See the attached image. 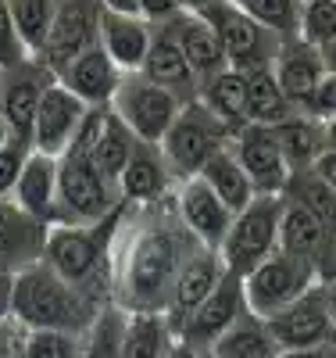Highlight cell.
<instances>
[{"label": "cell", "mask_w": 336, "mask_h": 358, "mask_svg": "<svg viewBox=\"0 0 336 358\" xmlns=\"http://www.w3.org/2000/svg\"><path fill=\"white\" fill-rule=\"evenodd\" d=\"M104 305H97L86 290L61 280L54 268L40 258L15 273V294H11V322L25 334H72L82 337L89 330L94 315Z\"/></svg>", "instance_id": "obj_2"}, {"label": "cell", "mask_w": 336, "mask_h": 358, "mask_svg": "<svg viewBox=\"0 0 336 358\" xmlns=\"http://www.w3.org/2000/svg\"><path fill=\"white\" fill-rule=\"evenodd\" d=\"M11 201L29 219H36L43 226L57 222V158L40 155V151L29 155Z\"/></svg>", "instance_id": "obj_23"}, {"label": "cell", "mask_w": 336, "mask_h": 358, "mask_svg": "<svg viewBox=\"0 0 336 358\" xmlns=\"http://www.w3.org/2000/svg\"><path fill=\"white\" fill-rule=\"evenodd\" d=\"M0 90H4V69H0Z\"/></svg>", "instance_id": "obj_53"}, {"label": "cell", "mask_w": 336, "mask_h": 358, "mask_svg": "<svg viewBox=\"0 0 336 358\" xmlns=\"http://www.w3.org/2000/svg\"><path fill=\"white\" fill-rule=\"evenodd\" d=\"M82 351V337H72V334H47V330H36V334H25L18 337V358H79Z\"/></svg>", "instance_id": "obj_36"}, {"label": "cell", "mask_w": 336, "mask_h": 358, "mask_svg": "<svg viewBox=\"0 0 336 358\" xmlns=\"http://www.w3.org/2000/svg\"><path fill=\"white\" fill-rule=\"evenodd\" d=\"M175 344V330L165 315H126L122 358H165Z\"/></svg>", "instance_id": "obj_31"}, {"label": "cell", "mask_w": 336, "mask_h": 358, "mask_svg": "<svg viewBox=\"0 0 336 358\" xmlns=\"http://www.w3.org/2000/svg\"><path fill=\"white\" fill-rule=\"evenodd\" d=\"M322 129H326V147H336V115L326 118V126H322Z\"/></svg>", "instance_id": "obj_50"}, {"label": "cell", "mask_w": 336, "mask_h": 358, "mask_svg": "<svg viewBox=\"0 0 336 358\" xmlns=\"http://www.w3.org/2000/svg\"><path fill=\"white\" fill-rule=\"evenodd\" d=\"M279 358H336V348H312V351H279Z\"/></svg>", "instance_id": "obj_45"}, {"label": "cell", "mask_w": 336, "mask_h": 358, "mask_svg": "<svg viewBox=\"0 0 336 358\" xmlns=\"http://www.w3.org/2000/svg\"><path fill=\"white\" fill-rule=\"evenodd\" d=\"M54 83V76L40 62H25L11 72H4V90H0V118L15 140L33 143V122L43 90Z\"/></svg>", "instance_id": "obj_14"}, {"label": "cell", "mask_w": 336, "mask_h": 358, "mask_svg": "<svg viewBox=\"0 0 336 358\" xmlns=\"http://www.w3.org/2000/svg\"><path fill=\"white\" fill-rule=\"evenodd\" d=\"M11 140V133H8V126H4V118H0V147H4Z\"/></svg>", "instance_id": "obj_52"}, {"label": "cell", "mask_w": 336, "mask_h": 358, "mask_svg": "<svg viewBox=\"0 0 336 358\" xmlns=\"http://www.w3.org/2000/svg\"><path fill=\"white\" fill-rule=\"evenodd\" d=\"M54 79L65 86L68 94H75L86 108H108L111 97H115V90H118L122 72L115 69V62L104 54V47L94 43L89 50H82L75 62H68Z\"/></svg>", "instance_id": "obj_19"}, {"label": "cell", "mask_w": 336, "mask_h": 358, "mask_svg": "<svg viewBox=\"0 0 336 358\" xmlns=\"http://www.w3.org/2000/svg\"><path fill=\"white\" fill-rule=\"evenodd\" d=\"M97 29H101V0H57L47 47L36 62L50 76H57L68 62H75L82 50L97 43Z\"/></svg>", "instance_id": "obj_8"}, {"label": "cell", "mask_w": 336, "mask_h": 358, "mask_svg": "<svg viewBox=\"0 0 336 358\" xmlns=\"http://www.w3.org/2000/svg\"><path fill=\"white\" fill-rule=\"evenodd\" d=\"M279 344L272 337L268 322L243 312L222 337L211 341V348L204 351L207 358H279Z\"/></svg>", "instance_id": "obj_26"}, {"label": "cell", "mask_w": 336, "mask_h": 358, "mask_svg": "<svg viewBox=\"0 0 336 358\" xmlns=\"http://www.w3.org/2000/svg\"><path fill=\"white\" fill-rule=\"evenodd\" d=\"M172 190H175V176L161 155V147L136 143L129 165L118 176V201L129 208H150L168 201Z\"/></svg>", "instance_id": "obj_15"}, {"label": "cell", "mask_w": 336, "mask_h": 358, "mask_svg": "<svg viewBox=\"0 0 336 358\" xmlns=\"http://www.w3.org/2000/svg\"><path fill=\"white\" fill-rule=\"evenodd\" d=\"M165 358H193V348H187V344H179V341H175L172 351H168Z\"/></svg>", "instance_id": "obj_49"}, {"label": "cell", "mask_w": 336, "mask_h": 358, "mask_svg": "<svg viewBox=\"0 0 336 358\" xmlns=\"http://www.w3.org/2000/svg\"><path fill=\"white\" fill-rule=\"evenodd\" d=\"M300 36L308 47H326L336 40V0H308L300 11Z\"/></svg>", "instance_id": "obj_37"}, {"label": "cell", "mask_w": 336, "mask_h": 358, "mask_svg": "<svg viewBox=\"0 0 336 358\" xmlns=\"http://www.w3.org/2000/svg\"><path fill=\"white\" fill-rule=\"evenodd\" d=\"M322 294H326V308H329V319L336 326V276L322 280Z\"/></svg>", "instance_id": "obj_46"}, {"label": "cell", "mask_w": 336, "mask_h": 358, "mask_svg": "<svg viewBox=\"0 0 336 358\" xmlns=\"http://www.w3.org/2000/svg\"><path fill=\"white\" fill-rule=\"evenodd\" d=\"M300 4H308V0H300Z\"/></svg>", "instance_id": "obj_55"}, {"label": "cell", "mask_w": 336, "mask_h": 358, "mask_svg": "<svg viewBox=\"0 0 336 358\" xmlns=\"http://www.w3.org/2000/svg\"><path fill=\"white\" fill-rule=\"evenodd\" d=\"M193 358H207V355H204V351H193Z\"/></svg>", "instance_id": "obj_54"}, {"label": "cell", "mask_w": 336, "mask_h": 358, "mask_svg": "<svg viewBox=\"0 0 336 358\" xmlns=\"http://www.w3.org/2000/svg\"><path fill=\"white\" fill-rule=\"evenodd\" d=\"M101 8H108V11H122V15H140L136 0H101Z\"/></svg>", "instance_id": "obj_47"}, {"label": "cell", "mask_w": 336, "mask_h": 358, "mask_svg": "<svg viewBox=\"0 0 336 358\" xmlns=\"http://www.w3.org/2000/svg\"><path fill=\"white\" fill-rule=\"evenodd\" d=\"M268 69H272V76H276V83H279V90H283V97L290 101V108H293V104L308 108L312 97H315V90H319V83H322V76H326L322 57H319L308 43L286 47Z\"/></svg>", "instance_id": "obj_24"}, {"label": "cell", "mask_w": 336, "mask_h": 358, "mask_svg": "<svg viewBox=\"0 0 336 358\" xmlns=\"http://www.w3.org/2000/svg\"><path fill=\"white\" fill-rule=\"evenodd\" d=\"M243 312H247V305H243V283H240L236 273H229V268H226V276L219 280V287L179 322L175 341L193 348V351H207L211 341L222 337Z\"/></svg>", "instance_id": "obj_10"}, {"label": "cell", "mask_w": 336, "mask_h": 358, "mask_svg": "<svg viewBox=\"0 0 336 358\" xmlns=\"http://www.w3.org/2000/svg\"><path fill=\"white\" fill-rule=\"evenodd\" d=\"M179 108H182V101L175 94H168L165 86L150 83L143 72H122L118 90H115V97L108 104V111L118 118V122L126 126L140 143H150V147H158L165 140Z\"/></svg>", "instance_id": "obj_6"}, {"label": "cell", "mask_w": 336, "mask_h": 358, "mask_svg": "<svg viewBox=\"0 0 336 358\" xmlns=\"http://www.w3.org/2000/svg\"><path fill=\"white\" fill-rule=\"evenodd\" d=\"M268 330L283 351H312V348H336V326L326 308L322 283L293 301L286 312L268 319Z\"/></svg>", "instance_id": "obj_12"}, {"label": "cell", "mask_w": 336, "mask_h": 358, "mask_svg": "<svg viewBox=\"0 0 336 358\" xmlns=\"http://www.w3.org/2000/svg\"><path fill=\"white\" fill-rule=\"evenodd\" d=\"M136 143H140V140L104 108V118H101V126H97V136H94V143H89V162H94V169L108 179L115 190H118L122 169L129 165V158H133V151H136Z\"/></svg>", "instance_id": "obj_27"}, {"label": "cell", "mask_w": 336, "mask_h": 358, "mask_svg": "<svg viewBox=\"0 0 336 358\" xmlns=\"http://www.w3.org/2000/svg\"><path fill=\"white\" fill-rule=\"evenodd\" d=\"M197 101L226 122L229 129H240L243 126V108H247V83H243V72L240 69H222L219 76H211L207 83L197 86Z\"/></svg>", "instance_id": "obj_28"}, {"label": "cell", "mask_w": 336, "mask_h": 358, "mask_svg": "<svg viewBox=\"0 0 336 358\" xmlns=\"http://www.w3.org/2000/svg\"><path fill=\"white\" fill-rule=\"evenodd\" d=\"M29 155H33V143L15 140V136H11L4 147H0V197H11V194H15L18 176H22Z\"/></svg>", "instance_id": "obj_38"}, {"label": "cell", "mask_w": 336, "mask_h": 358, "mask_svg": "<svg viewBox=\"0 0 336 358\" xmlns=\"http://www.w3.org/2000/svg\"><path fill=\"white\" fill-rule=\"evenodd\" d=\"M200 15L204 22L215 25L219 33V43L226 50V62L233 69H251V65H265V29L254 25L243 11H236L229 0H215V4H207L204 11H193Z\"/></svg>", "instance_id": "obj_17"}, {"label": "cell", "mask_w": 336, "mask_h": 358, "mask_svg": "<svg viewBox=\"0 0 336 358\" xmlns=\"http://www.w3.org/2000/svg\"><path fill=\"white\" fill-rule=\"evenodd\" d=\"M43 236L47 226L29 219L11 197H0V268L22 273L25 265L43 258Z\"/></svg>", "instance_id": "obj_21"}, {"label": "cell", "mask_w": 336, "mask_h": 358, "mask_svg": "<svg viewBox=\"0 0 336 358\" xmlns=\"http://www.w3.org/2000/svg\"><path fill=\"white\" fill-rule=\"evenodd\" d=\"M136 8H140V18H147L150 25H161L182 11L179 0H136Z\"/></svg>", "instance_id": "obj_41"}, {"label": "cell", "mask_w": 336, "mask_h": 358, "mask_svg": "<svg viewBox=\"0 0 336 358\" xmlns=\"http://www.w3.org/2000/svg\"><path fill=\"white\" fill-rule=\"evenodd\" d=\"M279 147H283V158L290 165V172H300V169H312V162L326 151V129L315 122V118H300V115H290L286 122L272 126Z\"/></svg>", "instance_id": "obj_30"}, {"label": "cell", "mask_w": 336, "mask_h": 358, "mask_svg": "<svg viewBox=\"0 0 336 358\" xmlns=\"http://www.w3.org/2000/svg\"><path fill=\"white\" fill-rule=\"evenodd\" d=\"M172 208L193 241L200 248H211L219 251L229 236V226H233V212L215 197L200 176H190V179H179L175 190H172Z\"/></svg>", "instance_id": "obj_9"}, {"label": "cell", "mask_w": 336, "mask_h": 358, "mask_svg": "<svg viewBox=\"0 0 336 358\" xmlns=\"http://www.w3.org/2000/svg\"><path fill=\"white\" fill-rule=\"evenodd\" d=\"M226 276V262L219 251L211 248H193L187 258H182L179 273H175V283H172V297H168V312L165 319L172 322V330H179V322L187 319L204 297L219 287V280Z\"/></svg>", "instance_id": "obj_16"}, {"label": "cell", "mask_w": 336, "mask_h": 358, "mask_svg": "<svg viewBox=\"0 0 336 358\" xmlns=\"http://www.w3.org/2000/svg\"><path fill=\"white\" fill-rule=\"evenodd\" d=\"M308 111H312L315 118H333V115H336V76H329V72L322 76V83H319V90H315Z\"/></svg>", "instance_id": "obj_40"}, {"label": "cell", "mask_w": 336, "mask_h": 358, "mask_svg": "<svg viewBox=\"0 0 336 358\" xmlns=\"http://www.w3.org/2000/svg\"><path fill=\"white\" fill-rule=\"evenodd\" d=\"M150 33H154V25H150L147 18L101 8L97 43L104 47V54L115 62L118 72H140L143 69V57H147V47H150Z\"/></svg>", "instance_id": "obj_20"}, {"label": "cell", "mask_w": 336, "mask_h": 358, "mask_svg": "<svg viewBox=\"0 0 336 358\" xmlns=\"http://www.w3.org/2000/svg\"><path fill=\"white\" fill-rule=\"evenodd\" d=\"M319 57H322V69H326L329 76H336V40L326 43V47L319 50Z\"/></svg>", "instance_id": "obj_48"}, {"label": "cell", "mask_w": 336, "mask_h": 358, "mask_svg": "<svg viewBox=\"0 0 336 358\" xmlns=\"http://www.w3.org/2000/svg\"><path fill=\"white\" fill-rule=\"evenodd\" d=\"M312 172L322 179L326 187H333V190H336V147H326V151L312 162Z\"/></svg>", "instance_id": "obj_42"}, {"label": "cell", "mask_w": 336, "mask_h": 358, "mask_svg": "<svg viewBox=\"0 0 336 358\" xmlns=\"http://www.w3.org/2000/svg\"><path fill=\"white\" fill-rule=\"evenodd\" d=\"M172 25H175L179 50H182V57H187V65H190L197 86L207 83L211 76H219L222 69H229L226 50H222L219 33H215V25H211V22H204V18L193 15V11H179V15L172 18Z\"/></svg>", "instance_id": "obj_22"}, {"label": "cell", "mask_w": 336, "mask_h": 358, "mask_svg": "<svg viewBox=\"0 0 336 358\" xmlns=\"http://www.w3.org/2000/svg\"><path fill=\"white\" fill-rule=\"evenodd\" d=\"M86 104L68 94L57 79L43 90L40 97V108H36V122H33V151L40 155H50V158H61L68 151V143L75 140L82 118H86Z\"/></svg>", "instance_id": "obj_13"}, {"label": "cell", "mask_w": 336, "mask_h": 358, "mask_svg": "<svg viewBox=\"0 0 336 358\" xmlns=\"http://www.w3.org/2000/svg\"><path fill=\"white\" fill-rule=\"evenodd\" d=\"M193 248L172 197L150 208L126 204L111 241V305L126 315H165L175 273Z\"/></svg>", "instance_id": "obj_1"}, {"label": "cell", "mask_w": 336, "mask_h": 358, "mask_svg": "<svg viewBox=\"0 0 336 358\" xmlns=\"http://www.w3.org/2000/svg\"><path fill=\"white\" fill-rule=\"evenodd\" d=\"M182 11H204L207 4H215V0H179Z\"/></svg>", "instance_id": "obj_51"}, {"label": "cell", "mask_w": 336, "mask_h": 358, "mask_svg": "<svg viewBox=\"0 0 336 358\" xmlns=\"http://www.w3.org/2000/svg\"><path fill=\"white\" fill-rule=\"evenodd\" d=\"M283 197H293L297 204L308 208L336 248V190L333 187H326L312 169H300V172H290V183H286Z\"/></svg>", "instance_id": "obj_32"}, {"label": "cell", "mask_w": 336, "mask_h": 358, "mask_svg": "<svg viewBox=\"0 0 336 358\" xmlns=\"http://www.w3.org/2000/svg\"><path fill=\"white\" fill-rule=\"evenodd\" d=\"M126 204L101 222H50L43 236V262L61 280L86 290L97 305L111 301V241Z\"/></svg>", "instance_id": "obj_3"}, {"label": "cell", "mask_w": 336, "mask_h": 358, "mask_svg": "<svg viewBox=\"0 0 336 358\" xmlns=\"http://www.w3.org/2000/svg\"><path fill=\"white\" fill-rule=\"evenodd\" d=\"M204 183L215 190V197L229 208V212L236 215V212H243L258 194H254V187H251V179H247V172L240 169V162L233 158V151L226 147V151H219L215 158H211L200 172H197Z\"/></svg>", "instance_id": "obj_29"}, {"label": "cell", "mask_w": 336, "mask_h": 358, "mask_svg": "<svg viewBox=\"0 0 336 358\" xmlns=\"http://www.w3.org/2000/svg\"><path fill=\"white\" fill-rule=\"evenodd\" d=\"M229 151L240 162V169L247 172L254 194L283 197V190L290 183V165L283 158V147H279L276 133L265 126H240V129H233Z\"/></svg>", "instance_id": "obj_11"}, {"label": "cell", "mask_w": 336, "mask_h": 358, "mask_svg": "<svg viewBox=\"0 0 336 358\" xmlns=\"http://www.w3.org/2000/svg\"><path fill=\"white\" fill-rule=\"evenodd\" d=\"M229 140H233V129L226 122H219L200 101H190L179 108L172 129L165 133V140L158 147L179 183V179L197 176L219 151H226Z\"/></svg>", "instance_id": "obj_5"}, {"label": "cell", "mask_w": 336, "mask_h": 358, "mask_svg": "<svg viewBox=\"0 0 336 358\" xmlns=\"http://www.w3.org/2000/svg\"><path fill=\"white\" fill-rule=\"evenodd\" d=\"M25 62H33V57L25 54L18 33H15V22H11V11H8V0H0V69L11 72Z\"/></svg>", "instance_id": "obj_39"}, {"label": "cell", "mask_w": 336, "mask_h": 358, "mask_svg": "<svg viewBox=\"0 0 336 358\" xmlns=\"http://www.w3.org/2000/svg\"><path fill=\"white\" fill-rule=\"evenodd\" d=\"M150 83L165 86L168 94H175L182 104L187 101H197V79L187 65V57L179 50V40H175V25L172 18L154 25L150 33V47H147V57H143V69H140Z\"/></svg>", "instance_id": "obj_18"}, {"label": "cell", "mask_w": 336, "mask_h": 358, "mask_svg": "<svg viewBox=\"0 0 336 358\" xmlns=\"http://www.w3.org/2000/svg\"><path fill=\"white\" fill-rule=\"evenodd\" d=\"M229 4L272 33H293L300 25V0H229Z\"/></svg>", "instance_id": "obj_35"}, {"label": "cell", "mask_w": 336, "mask_h": 358, "mask_svg": "<svg viewBox=\"0 0 336 358\" xmlns=\"http://www.w3.org/2000/svg\"><path fill=\"white\" fill-rule=\"evenodd\" d=\"M11 294H15V273L0 268V322H11Z\"/></svg>", "instance_id": "obj_44"}, {"label": "cell", "mask_w": 336, "mask_h": 358, "mask_svg": "<svg viewBox=\"0 0 336 358\" xmlns=\"http://www.w3.org/2000/svg\"><path fill=\"white\" fill-rule=\"evenodd\" d=\"M243 83H247V108H243V126H279L293 115L290 101L283 97V90L272 76L268 65H251V69H240Z\"/></svg>", "instance_id": "obj_25"}, {"label": "cell", "mask_w": 336, "mask_h": 358, "mask_svg": "<svg viewBox=\"0 0 336 358\" xmlns=\"http://www.w3.org/2000/svg\"><path fill=\"white\" fill-rule=\"evenodd\" d=\"M18 337L22 330L15 322H0V358H18Z\"/></svg>", "instance_id": "obj_43"}, {"label": "cell", "mask_w": 336, "mask_h": 358, "mask_svg": "<svg viewBox=\"0 0 336 358\" xmlns=\"http://www.w3.org/2000/svg\"><path fill=\"white\" fill-rule=\"evenodd\" d=\"M279 212H283V197L276 194H258L243 212L233 215L229 236L219 248L222 262L229 273L247 276L254 265H261L272 251H276V236H279Z\"/></svg>", "instance_id": "obj_7"}, {"label": "cell", "mask_w": 336, "mask_h": 358, "mask_svg": "<svg viewBox=\"0 0 336 358\" xmlns=\"http://www.w3.org/2000/svg\"><path fill=\"white\" fill-rule=\"evenodd\" d=\"M8 11H11L15 33H18L25 54L36 62V57L43 54V47H47L57 0H8Z\"/></svg>", "instance_id": "obj_33"}, {"label": "cell", "mask_w": 336, "mask_h": 358, "mask_svg": "<svg viewBox=\"0 0 336 358\" xmlns=\"http://www.w3.org/2000/svg\"><path fill=\"white\" fill-rule=\"evenodd\" d=\"M122 334H126V312L108 301L82 334L79 358H122Z\"/></svg>", "instance_id": "obj_34"}, {"label": "cell", "mask_w": 336, "mask_h": 358, "mask_svg": "<svg viewBox=\"0 0 336 358\" xmlns=\"http://www.w3.org/2000/svg\"><path fill=\"white\" fill-rule=\"evenodd\" d=\"M240 283H243V305H247V312L268 322L279 312H286L293 301H300L312 287H319L322 273L308 262H297L283 251H272L247 276H240Z\"/></svg>", "instance_id": "obj_4"}]
</instances>
